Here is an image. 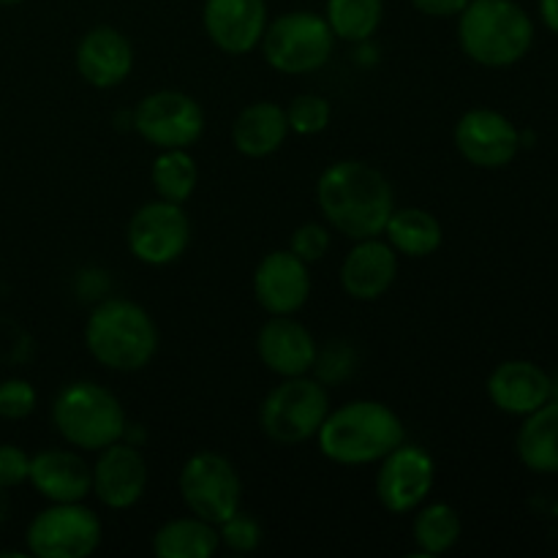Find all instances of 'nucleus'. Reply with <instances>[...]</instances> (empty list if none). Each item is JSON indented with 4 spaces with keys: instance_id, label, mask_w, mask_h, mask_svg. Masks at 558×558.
Instances as JSON below:
<instances>
[{
    "instance_id": "nucleus-30",
    "label": "nucleus",
    "mask_w": 558,
    "mask_h": 558,
    "mask_svg": "<svg viewBox=\"0 0 558 558\" xmlns=\"http://www.w3.org/2000/svg\"><path fill=\"white\" fill-rule=\"evenodd\" d=\"M218 537H221L223 548L232 554H254L262 545V526L256 523V518L238 510L227 521L218 523Z\"/></svg>"
},
{
    "instance_id": "nucleus-36",
    "label": "nucleus",
    "mask_w": 558,
    "mask_h": 558,
    "mask_svg": "<svg viewBox=\"0 0 558 558\" xmlns=\"http://www.w3.org/2000/svg\"><path fill=\"white\" fill-rule=\"evenodd\" d=\"M539 16L543 25L558 36V0H539Z\"/></svg>"
},
{
    "instance_id": "nucleus-10",
    "label": "nucleus",
    "mask_w": 558,
    "mask_h": 558,
    "mask_svg": "<svg viewBox=\"0 0 558 558\" xmlns=\"http://www.w3.org/2000/svg\"><path fill=\"white\" fill-rule=\"evenodd\" d=\"M134 129L156 150H189L205 131V112L189 93L156 90L136 104Z\"/></svg>"
},
{
    "instance_id": "nucleus-2",
    "label": "nucleus",
    "mask_w": 558,
    "mask_h": 558,
    "mask_svg": "<svg viewBox=\"0 0 558 558\" xmlns=\"http://www.w3.org/2000/svg\"><path fill=\"white\" fill-rule=\"evenodd\" d=\"M316 441L327 461L341 466H368L403 445L407 428L387 403L349 401L336 412H327Z\"/></svg>"
},
{
    "instance_id": "nucleus-27",
    "label": "nucleus",
    "mask_w": 558,
    "mask_h": 558,
    "mask_svg": "<svg viewBox=\"0 0 558 558\" xmlns=\"http://www.w3.org/2000/svg\"><path fill=\"white\" fill-rule=\"evenodd\" d=\"M461 515L456 507L436 501V505H425L414 518V545L423 556H441L452 550L461 539Z\"/></svg>"
},
{
    "instance_id": "nucleus-24",
    "label": "nucleus",
    "mask_w": 558,
    "mask_h": 558,
    "mask_svg": "<svg viewBox=\"0 0 558 558\" xmlns=\"http://www.w3.org/2000/svg\"><path fill=\"white\" fill-rule=\"evenodd\" d=\"M385 238L396 248V254L423 259L441 248L445 232H441L439 218L430 216L423 207H401V210L396 207L385 227Z\"/></svg>"
},
{
    "instance_id": "nucleus-37",
    "label": "nucleus",
    "mask_w": 558,
    "mask_h": 558,
    "mask_svg": "<svg viewBox=\"0 0 558 558\" xmlns=\"http://www.w3.org/2000/svg\"><path fill=\"white\" fill-rule=\"evenodd\" d=\"M5 518H9V494H5V488H0V526H3Z\"/></svg>"
},
{
    "instance_id": "nucleus-1",
    "label": "nucleus",
    "mask_w": 558,
    "mask_h": 558,
    "mask_svg": "<svg viewBox=\"0 0 558 558\" xmlns=\"http://www.w3.org/2000/svg\"><path fill=\"white\" fill-rule=\"evenodd\" d=\"M316 202L327 227L349 240L381 238L396 210L390 180L365 161L330 163L316 183Z\"/></svg>"
},
{
    "instance_id": "nucleus-14",
    "label": "nucleus",
    "mask_w": 558,
    "mask_h": 558,
    "mask_svg": "<svg viewBox=\"0 0 558 558\" xmlns=\"http://www.w3.org/2000/svg\"><path fill=\"white\" fill-rule=\"evenodd\" d=\"M147 461L140 447L129 441H114V445L98 450V461L93 463V494L109 510H129L145 496Z\"/></svg>"
},
{
    "instance_id": "nucleus-33",
    "label": "nucleus",
    "mask_w": 558,
    "mask_h": 558,
    "mask_svg": "<svg viewBox=\"0 0 558 558\" xmlns=\"http://www.w3.org/2000/svg\"><path fill=\"white\" fill-rule=\"evenodd\" d=\"M289 251L300 256L305 265H314V262H319L330 251V229L325 223H303V227L292 232Z\"/></svg>"
},
{
    "instance_id": "nucleus-4",
    "label": "nucleus",
    "mask_w": 558,
    "mask_h": 558,
    "mask_svg": "<svg viewBox=\"0 0 558 558\" xmlns=\"http://www.w3.org/2000/svg\"><path fill=\"white\" fill-rule=\"evenodd\" d=\"M463 54L485 69L521 63L534 44V22L515 0H469L458 14Z\"/></svg>"
},
{
    "instance_id": "nucleus-20",
    "label": "nucleus",
    "mask_w": 558,
    "mask_h": 558,
    "mask_svg": "<svg viewBox=\"0 0 558 558\" xmlns=\"http://www.w3.org/2000/svg\"><path fill=\"white\" fill-rule=\"evenodd\" d=\"M396 276L398 254L381 238L354 240V248L349 251L341 265L343 292L354 300H363V303L379 300L396 283Z\"/></svg>"
},
{
    "instance_id": "nucleus-9",
    "label": "nucleus",
    "mask_w": 558,
    "mask_h": 558,
    "mask_svg": "<svg viewBox=\"0 0 558 558\" xmlns=\"http://www.w3.org/2000/svg\"><path fill=\"white\" fill-rule=\"evenodd\" d=\"M178 485L183 505L189 507L191 515L202 518L213 526H218V523H223L240 510L243 485H240L238 469L221 452L202 450L191 456L183 463Z\"/></svg>"
},
{
    "instance_id": "nucleus-17",
    "label": "nucleus",
    "mask_w": 558,
    "mask_h": 558,
    "mask_svg": "<svg viewBox=\"0 0 558 558\" xmlns=\"http://www.w3.org/2000/svg\"><path fill=\"white\" fill-rule=\"evenodd\" d=\"M256 354L267 371L281 379H292V376H305L314 371L319 347L308 327L300 325L298 319L272 316L256 336Z\"/></svg>"
},
{
    "instance_id": "nucleus-22",
    "label": "nucleus",
    "mask_w": 558,
    "mask_h": 558,
    "mask_svg": "<svg viewBox=\"0 0 558 558\" xmlns=\"http://www.w3.org/2000/svg\"><path fill=\"white\" fill-rule=\"evenodd\" d=\"M287 109L272 101H256L238 114L232 125L234 150L245 158H267L287 142Z\"/></svg>"
},
{
    "instance_id": "nucleus-13",
    "label": "nucleus",
    "mask_w": 558,
    "mask_h": 558,
    "mask_svg": "<svg viewBox=\"0 0 558 558\" xmlns=\"http://www.w3.org/2000/svg\"><path fill=\"white\" fill-rule=\"evenodd\" d=\"M452 140H456L458 153L472 167L480 169L507 167V163L515 161L523 145V136L515 129V123L496 109L463 112L456 123V131H452Z\"/></svg>"
},
{
    "instance_id": "nucleus-26",
    "label": "nucleus",
    "mask_w": 558,
    "mask_h": 558,
    "mask_svg": "<svg viewBox=\"0 0 558 558\" xmlns=\"http://www.w3.org/2000/svg\"><path fill=\"white\" fill-rule=\"evenodd\" d=\"M325 20L341 41H371L385 20V0H327Z\"/></svg>"
},
{
    "instance_id": "nucleus-34",
    "label": "nucleus",
    "mask_w": 558,
    "mask_h": 558,
    "mask_svg": "<svg viewBox=\"0 0 558 558\" xmlns=\"http://www.w3.org/2000/svg\"><path fill=\"white\" fill-rule=\"evenodd\" d=\"M31 474V456L22 447L0 445V488H16L27 483Z\"/></svg>"
},
{
    "instance_id": "nucleus-25",
    "label": "nucleus",
    "mask_w": 558,
    "mask_h": 558,
    "mask_svg": "<svg viewBox=\"0 0 558 558\" xmlns=\"http://www.w3.org/2000/svg\"><path fill=\"white\" fill-rule=\"evenodd\" d=\"M221 548L218 526L202 518H174L163 523L153 537V554L158 558H210Z\"/></svg>"
},
{
    "instance_id": "nucleus-19",
    "label": "nucleus",
    "mask_w": 558,
    "mask_h": 558,
    "mask_svg": "<svg viewBox=\"0 0 558 558\" xmlns=\"http://www.w3.org/2000/svg\"><path fill=\"white\" fill-rule=\"evenodd\" d=\"M134 69V47L118 27L98 25L76 44V71L98 90L118 87Z\"/></svg>"
},
{
    "instance_id": "nucleus-21",
    "label": "nucleus",
    "mask_w": 558,
    "mask_h": 558,
    "mask_svg": "<svg viewBox=\"0 0 558 558\" xmlns=\"http://www.w3.org/2000/svg\"><path fill=\"white\" fill-rule=\"evenodd\" d=\"M27 483L47 501H82L93 494V466L74 450H41L31 456Z\"/></svg>"
},
{
    "instance_id": "nucleus-32",
    "label": "nucleus",
    "mask_w": 558,
    "mask_h": 558,
    "mask_svg": "<svg viewBox=\"0 0 558 558\" xmlns=\"http://www.w3.org/2000/svg\"><path fill=\"white\" fill-rule=\"evenodd\" d=\"M36 387L27 379H5L0 381V417L3 420H25L36 409Z\"/></svg>"
},
{
    "instance_id": "nucleus-29",
    "label": "nucleus",
    "mask_w": 558,
    "mask_h": 558,
    "mask_svg": "<svg viewBox=\"0 0 558 558\" xmlns=\"http://www.w3.org/2000/svg\"><path fill=\"white\" fill-rule=\"evenodd\" d=\"M332 109L330 101L325 96H316V93H303V96L294 98L287 109V123L292 134L300 136H314L330 125Z\"/></svg>"
},
{
    "instance_id": "nucleus-16",
    "label": "nucleus",
    "mask_w": 558,
    "mask_h": 558,
    "mask_svg": "<svg viewBox=\"0 0 558 558\" xmlns=\"http://www.w3.org/2000/svg\"><path fill=\"white\" fill-rule=\"evenodd\" d=\"M202 25L207 38L227 54H248L267 27L265 0H205Z\"/></svg>"
},
{
    "instance_id": "nucleus-6",
    "label": "nucleus",
    "mask_w": 558,
    "mask_h": 558,
    "mask_svg": "<svg viewBox=\"0 0 558 558\" xmlns=\"http://www.w3.org/2000/svg\"><path fill=\"white\" fill-rule=\"evenodd\" d=\"M259 47L270 69H276L278 74L300 76L314 74L327 65L336 49V36L322 14L289 11L267 22Z\"/></svg>"
},
{
    "instance_id": "nucleus-12",
    "label": "nucleus",
    "mask_w": 558,
    "mask_h": 558,
    "mask_svg": "<svg viewBox=\"0 0 558 558\" xmlns=\"http://www.w3.org/2000/svg\"><path fill=\"white\" fill-rule=\"evenodd\" d=\"M436 483V463L420 445H398L379 461L376 499L392 515H407L425 505Z\"/></svg>"
},
{
    "instance_id": "nucleus-18",
    "label": "nucleus",
    "mask_w": 558,
    "mask_h": 558,
    "mask_svg": "<svg viewBox=\"0 0 558 558\" xmlns=\"http://www.w3.org/2000/svg\"><path fill=\"white\" fill-rule=\"evenodd\" d=\"M485 390L499 412L526 417L554 398V381L537 363L507 360L490 371Z\"/></svg>"
},
{
    "instance_id": "nucleus-7",
    "label": "nucleus",
    "mask_w": 558,
    "mask_h": 558,
    "mask_svg": "<svg viewBox=\"0 0 558 558\" xmlns=\"http://www.w3.org/2000/svg\"><path fill=\"white\" fill-rule=\"evenodd\" d=\"M327 412H330V398H327L325 385L305 374L283 379L267 392L259 423L267 439L292 447L316 439Z\"/></svg>"
},
{
    "instance_id": "nucleus-23",
    "label": "nucleus",
    "mask_w": 558,
    "mask_h": 558,
    "mask_svg": "<svg viewBox=\"0 0 558 558\" xmlns=\"http://www.w3.org/2000/svg\"><path fill=\"white\" fill-rule=\"evenodd\" d=\"M518 458L534 474L558 472V401L550 398L539 409L523 417L515 439Z\"/></svg>"
},
{
    "instance_id": "nucleus-35",
    "label": "nucleus",
    "mask_w": 558,
    "mask_h": 558,
    "mask_svg": "<svg viewBox=\"0 0 558 558\" xmlns=\"http://www.w3.org/2000/svg\"><path fill=\"white\" fill-rule=\"evenodd\" d=\"M420 14L434 16V20H450L458 16L469 5V0H409Z\"/></svg>"
},
{
    "instance_id": "nucleus-8",
    "label": "nucleus",
    "mask_w": 558,
    "mask_h": 558,
    "mask_svg": "<svg viewBox=\"0 0 558 558\" xmlns=\"http://www.w3.org/2000/svg\"><path fill=\"white\" fill-rule=\"evenodd\" d=\"M101 537V518L82 501H52L25 532L27 554L38 558H87L96 554Z\"/></svg>"
},
{
    "instance_id": "nucleus-15",
    "label": "nucleus",
    "mask_w": 558,
    "mask_h": 558,
    "mask_svg": "<svg viewBox=\"0 0 558 558\" xmlns=\"http://www.w3.org/2000/svg\"><path fill=\"white\" fill-rule=\"evenodd\" d=\"M256 303L270 316H294L311 298V272L292 251H270L254 272Z\"/></svg>"
},
{
    "instance_id": "nucleus-38",
    "label": "nucleus",
    "mask_w": 558,
    "mask_h": 558,
    "mask_svg": "<svg viewBox=\"0 0 558 558\" xmlns=\"http://www.w3.org/2000/svg\"><path fill=\"white\" fill-rule=\"evenodd\" d=\"M22 0H0V5H20Z\"/></svg>"
},
{
    "instance_id": "nucleus-31",
    "label": "nucleus",
    "mask_w": 558,
    "mask_h": 558,
    "mask_svg": "<svg viewBox=\"0 0 558 558\" xmlns=\"http://www.w3.org/2000/svg\"><path fill=\"white\" fill-rule=\"evenodd\" d=\"M354 365H357V354H354V349L343 341H332L316 354L314 371L316 376H319L322 385H336V381L347 379V376L352 374Z\"/></svg>"
},
{
    "instance_id": "nucleus-28",
    "label": "nucleus",
    "mask_w": 558,
    "mask_h": 558,
    "mask_svg": "<svg viewBox=\"0 0 558 558\" xmlns=\"http://www.w3.org/2000/svg\"><path fill=\"white\" fill-rule=\"evenodd\" d=\"M196 180H199V172H196V161L189 150H161L153 161L150 183L158 199L183 205L194 194Z\"/></svg>"
},
{
    "instance_id": "nucleus-11",
    "label": "nucleus",
    "mask_w": 558,
    "mask_h": 558,
    "mask_svg": "<svg viewBox=\"0 0 558 558\" xmlns=\"http://www.w3.org/2000/svg\"><path fill=\"white\" fill-rule=\"evenodd\" d=\"M125 243L142 265H172L185 254L191 243L189 213L183 210V205L167 199L147 202L131 216Z\"/></svg>"
},
{
    "instance_id": "nucleus-5",
    "label": "nucleus",
    "mask_w": 558,
    "mask_h": 558,
    "mask_svg": "<svg viewBox=\"0 0 558 558\" xmlns=\"http://www.w3.org/2000/svg\"><path fill=\"white\" fill-rule=\"evenodd\" d=\"M52 423L71 447L90 452L125 439L129 428L123 403L96 381L65 385L52 403Z\"/></svg>"
},
{
    "instance_id": "nucleus-3",
    "label": "nucleus",
    "mask_w": 558,
    "mask_h": 558,
    "mask_svg": "<svg viewBox=\"0 0 558 558\" xmlns=\"http://www.w3.org/2000/svg\"><path fill=\"white\" fill-rule=\"evenodd\" d=\"M85 347L90 357L107 371L134 374L147 368L156 357V322L134 300L107 298L87 316Z\"/></svg>"
}]
</instances>
